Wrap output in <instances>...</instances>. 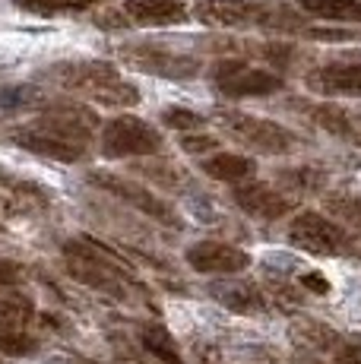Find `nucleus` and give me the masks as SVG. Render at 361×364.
Wrapping results in <instances>:
<instances>
[{"label":"nucleus","instance_id":"f257e3e1","mask_svg":"<svg viewBox=\"0 0 361 364\" xmlns=\"http://www.w3.org/2000/svg\"><path fill=\"white\" fill-rule=\"evenodd\" d=\"M48 80H54L60 89L86 102L105 105V108H134L140 102V89L130 80H124L121 70L108 60H64L48 70Z\"/></svg>","mask_w":361,"mask_h":364},{"label":"nucleus","instance_id":"f03ea898","mask_svg":"<svg viewBox=\"0 0 361 364\" xmlns=\"http://www.w3.org/2000/svg\"><path fill=\"white\" fill-rule=\"evenodd\" d=\"M193 16L216 29H263V32H304V23L291 6L266 0H197Z\"/></svg>","mask_w":361,"mask_h":364},{"label":"nucleus","instance_id":"7ed1b4c3","mask_svg":"<svg viewBox=\"0 0 361 364\" xmlns=\"http://www.w3.org/2000/svg\"><path fill=\"white\" fill-rule=\"evenodd\" d=\"M289 244L317 257H361V237L323 213H301L289 225Z\"/></svg>","mask_w":361,"mask_h":364},{"label":"nucleus","instance_id":"20e7f679","mask_svg":"<svg viewBox=\"0 0 361 364\" xmlns=\"http://www.w3.org/2000/svg\"><path fill=\"white\" fill-rule=\"evenodd\" d=\"M216 121L228 136L251 146L254 152H263V156H286V152H291L301 143L289 127L269 121V117L247 114V111H232V108L216 111Z\"/></svg>","mask_w":361,"mask_h":364},{"label":"nucleus","instance_id":"39448f33","mask_svg":"<svg viewBox=\"0 0 361 364\" xmlns=\"http://www.w3.org/2000/svg\"><path fill=\"white\" fill-rule=\"evenodd\" d=\"M212 86L228 99H263L286 89V80L273 70L251 67L238 58H222L212 64Z\"/></svg>","mask_w":361,"mask_h":364},{"label":"nucleus","instance_id":"423d86ee","mask_svg":"<svg viewBox=\"0 0 361 364\" xmlns=\"http://www.w3.org/2000/svg\"><path fill=\"white\" fill-rule=\"evenodd\" d=\"M86 181L92 187H99V191L111 193V197L124 200L127 206L140 209L143 215H149L152 222H158V225H168V228H180L184 222H180L178 209L171 206L165 197H158V193H152L149 187L136 184V181L130 178H121V174H108V171H89Z\"/></svg>","mask_w":361,"mask_h":364},{"label":"nucleus","instance_id":"0eeeda50","mask_svg":"<svg viewBox=\"0 0 361 364\" xmlns=\"http://www.w3.org/2000/svg\"><path fill=\"white\" fill-rule=\"evenodd\" d=\"M121 64L143 70L152 76H165V80H190L200 73V60L190 54H180L175 48L165 45H152V41H134V45H121L117 48Z\"/></svg>","mask_w":361,"mask_h":364},{"label":"nucleus","instance_id":"6e6552de","mask_svg":"<svg viewBox=\"0 0 361 364\" xmlns=\"http://www.w3.org/2000/svg\"><path fill=\"white\" fill-rule=\"evenodd\" d=\"M162 133L152 124L140 121L134 114L111 117L102 130V152L108 159H136V156H156L162 149Z\"/></svg>","mask_w":361,"mask_h":364},{"label":"nucleus","instance_id":"1a4fd4ad","mask_svg":"<svg viewBox=\"0 0 361 364\" xmlns=\"http://www.w3.org/2000/svg\"><path fill=\"white\" fill-rule=\"evenodd\" d=\"M190 19V6L184 0H127L111 19H99L105 29H121V26H143V29H165V26H180Z\"/></svg>","mask_w":361,"mask_h":364},{"label":"nucleus","instance_id":"9d476101","mask_svg":"<svg viewBox=\"0 0 361 364\" xmlns=\"http://www.w3.org/2000/svg\"><path fill=\"white\" fill-rule=\"evenodd\" d=\"M311 92L326 99H361V54H345L339 60L308 70L304 76Z\"/></svg>","mask_w":361,"mask_h":364},{"label":"nucleus","instance_id":"9b49d317","mask_svg":"<svg viewBox=\"0 0 361 364\" xmlns=\"http://www.w3.org/2000/svg\"><path fill=\"white\" fill-rule=\"evenodd\" d=\"M36 124L60 133V136H67V139H76V143H89V136L99 127V117H95V111L89 108V105L58 99V102L41 105Z\"/></svg>","mask_w":361,"mask_h":364},{"label":"nucleus","instance_id":"f8f14e48","mask_svg":"<svg viewBox=\"0 0 361 364\" xmlns=\"http://www.w3.org/2000/svg\"><path fill=\"white\" fill-rule=\"evenodd\" d=\"M10 139L26 152H36V156L54 159V162H80L86 156V143H76V139H67L60 133L41 127V124H26V127H16L10 133Z\"/></svg>","mask_w":361,"mask_h":364},{"label":"nucleus","instance_id":"ddd939ff","mask_svg":"<svg viewBox=\"0 0 361 364\" xmlns=\"http://www.w3.org/2000/svg\"><path fill=\"white\" fill-rule=\"evenodd\" d=\"M254 260L247 250L235 247L225 241H200L187 250V266L203 276H232V272L247 269Z\"/></svg>","mask_w":361,"mask_h":364},{"label":"nucleus","instance_id":"4468645a","mask_svg":"<svg viewBox=\"0 0 361 364\" xmlns=\"http://www.w3.org/2000/svg\"><path fill=\"white\" fill-rule=\"evenodd\" d=\"M235 203L244 209L247 215L254 219H263V222H276V219H286V215L295 209V200L279 193L276 187L269 184H260V181H251V184H238L232 191Z\"/></svg>","mask_w":361,"mask_h":364},{"label":"nucleus","instance_id":"2eb2a0df","mask_svg":"<svg viewBox=\"0 0 361 364\" xmlns=\"http://www.w3.org/2000/svg\"><path fill=\"white\" fill-rule=\"evenodd\" d=\"M301 336L317 348V352L330 355L336 364H361V339L358 336H345V333H336L330 326H320V323H304L301 326Z\"/></svg>","mask_w":361,"mask_h":364},{"label":"nucleus","instance_id":"dca6fc26","mask_svg":"<svg viewBox=\"0 0 361 364\" xmlns=\"http://www.w3.org/2000/svg\"><path fill=\"white\" fill-rule=\"evenodd\" d=\"M200 168H203V174H210V178H216V181L238 184V181L251 178L257 165H254V159L241 156V152H216V156L206 159Z\"/></svg>","mask_w":361,"mask_h":364},{"label":"nucleus","instance_id":"f3484780","mask_svg":"<svg viewBox=\"0 0 361 364\" xmlns=\"http://www.w3.org/2000/svg\"><path fill=\"white\" fill-rule=\"evenodd\" d=\"M295 6L330 23H361V0H295Z\"/></svg>","mask_w":361,"mask_h":364},{"label":"nucleus","instance_id":"a211bd4d","mask_svg":"<svg viewBox=\"0 0 361 364\" xmlns=\"http://www.w3.org/2000/svg\"><path fill=\"white\" fill-rule=\"evenodd\" d=\"M216 301L228 307L235 314H260L266 311V295L257 285H216L212 289Z\"/></svg>","mask_w":361,"mask_h":364},{"label":"nucleus","instance_id":"6ab92c4d","mask_svg":"<svg viewBox=\"0 0 361 364\" xmlns=\"http://www.w3.org/2000/svg\"><path fill=\"white\" fill-rule=\"evenodd\" d=\"M140 342H143L146 352L156 355L158 361H165V364H184L175 336L165 330L162 323H146L143 330H140Z\"/></svg>","mask_w":361,"mask_h":364},{"label":"nucleus","instance_id":"aec40b11","mask_svg":"<svg viewBox=\"0 0 361 364\" xmlns=\"http://www.w3.org/2000/svg\"><path fill=\"white\" fill-rule=\"evenodd\" d=\"M13 4L26 13H36V16H67V13L92 10L108 0H13Z\"/></svg>","mask_w":361,"mask_h":364},{"label":"nucleus","instance_id":"412c9836","mask_svg":"<svg viewBox=\"0 0 361 364\" xmlns=\"http://www.w3.org/2000/svg\"><path fill=\"white\" fill-rule=\"evenodd\" d=\"M308 114H311V121H314L317 127L330 130L333 136H345V139L355 136L352 117L345 114L343 108H336V105H308Z\"/></svg>","mask_w":361,"mask_h":364},{"label":"nucleus","instance_id":"4be33fe9","mask_svg":"<svg viewBox=\"0 0 361 364\" xmlns=\"http://www.w3.org/2000/svg\"><path fill=\"white\" fill-rule=\"evenodd\" d=\"M0 200H32V203H48L51 193L36 181H23L13 174L0 171Z\"/></svg>","mask_w":361,"mask_h":364},{"label":"nucleus","instance_id":"5701e85b","mask_svg":"<svg viewBox=\"0 0 361 364\" xmlns=\"http://www.w3.org/2000/svg\"><path fill=\"white\" fill-rule=\"evenodd\" d=\"M32 320V304L23 298H0V330H19Z\"/></svg>","mask_w":361,"mask_h":364},{"label":"nucleus","instance_id":"b1692460","mask_svg":"<svg viewBox=\"0 0 361 364\" xmlns=\"http://www.w3.org/2000/svg\"><path fill=\"white\" fill-rule=\"evenodd\" d=\"M282 184H289L298 193H311V191H320L326 184V174L304 165V168H295V171H282Z\"/></svg>","mask_w":361,"mask_h":364},{"label":"nucleus","instance_id":"393cba45","mask_svg":"<svg viewBox=\"0 0 361 364\" xmlns=\"http://www.w3.org/2000/svg\"><path fill=\"white\" fill-rule=\"evenodd\" d=\"M162 124L171 130H184V133H193V130H203L206 127V117L197 114L190 108H165L162 111Z\"/></svg>","mask_w":361,"mask_h":364},{"label":"nucleus","instance_id":"a878e982","mask_svg":"<svg viewBox=\"0 0 361 364\" xmlns=\"http://www.w3.org/2000/svg\"><path fill=\"white\" fill-rule=\"evenodd\" d=\"M38 348V339L32 336L19 333V330H0V352L4 355H13V358H26Z\"/></svg>","mask_w":361,"mask_h":364},{"label":"nucleus","instance_id":"bb28decb","mask_svg":"<svg viewBox=\"0 0 361 364\" xmlns=\"http://www.w3.org/2000/svg\"><path fill=\"white\" fill-rule=\"evenodd\" d=\"M326 213L352 222V225H361V197H326Z\"/></svg>","mask_w":361,"mask_h":364},{"label":"nucleus","instance_id":"cd10ccee","mask_svg":"<svg viewBox=\"0 0 361 364\" xmlns=\"http://www.w3.org/2000/svg\"><path fill=\"white\" fill-rule=\"evenodd\" d=\"M216 136H206V133H187V136H180V149L184 152H190V156H197V152H210V149H216Z\"/></svg>","mask_w":361,"mask_h":364},{"label":"nucleus","instance_id":"c85d7f7f","mask_svg":"<svg viewBox=\"0 0 361 364\" xmlns=\"http://www.w3.org/2000/svg\"><path fill=\"white\" fill-rule=\"evenodd\" d=\"M16 282H23V266L0 257V285H16Z\"/></svg>","mask_w":361,"mask_h":364},{"label":"nucleus","instance_id":"c756f323","mask_svg":"<svg viewBox=\"0 0 361 364\" xmlns=\"http://www.w3.org/2000/svg\"><path fill=\"white\" fill-rule=\"evenodd\" d=\"M301 285L311 291H320V295H330V282H326L323 276H317V272H308V276H301Z\"/></svg>","mask_w":361,"mask_h":364}]
</instances>
